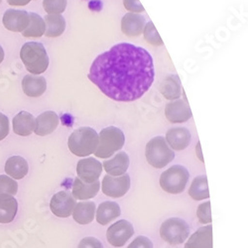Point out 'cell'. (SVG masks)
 <instances>
[{
	"label": "cell",
	"instance_id": "obj_1",
	"mask_svg": "<svg viewBox=\"0 0 248 248\" xmlns=\"http://www.w3.org/2000/svg\"><path fill=\"white\" fill-rule=\"evenodd\" d=\"M155 78L152 56L139 46L120 43L98 55L89 78L108 97L121 102L139 99L151 88Z\"/></svg>",
	"mask_w": 248,
	"mask_h": 248
},
{
	"label": "cell",
	"instance_id": "obj_2",
	"mask_svg": "<svg viewBox=\"0 0 248 248\" xmlns=\"http://www.w3.org/2000/svg\"><path fill=\"white\" fill-rule=\"evenodd\" d=\"M21 58L26 70L31 75L43 74L49 67V57L43 44L38 42L25 43L20 50Z\"/></svg>",
	"mask_w": 248,
	"mask_h": 248
},
{
	"label": "cell",
	"instance_id": "obj_3",
	"mask_svg": "<svg viewBox=\"0 0 248 248\" xmlns=\"http://www.w3.org/2000/svg\"><path fill=\"white\" fill-rule=\"evenodd\" d=\"M98 144V134L89 126L75 130L68 139L70 151L78 157H87L93 154Z\"/></svg>",
	"mask_w": 248,
	"mask_h": 248
},
{
	"label": "cell",
	"instance_id": "obj_4",
	"mask_svg": "<svg viewBox=\"0 0 248 248\" xmlns=\"http://www.w3.org/2000/svg\"><path fill=\"white\" fill-rule=\"evenodd\" d=\"M125 143V136L121 129L115 126L103 128L98 134V144L93 153L97 158L108 159L121 150Z\"/></svg>",
	"mask_w": 248,
	"mask_h": 248
},
{
	"label": "cell",
	"instance_id": "obj_5",
	"mask_svg": "<svg viewBox=\"0 0 248 248\" xmlns=\"http://www.w3.org/2000/svg\"><path fill=\"white\" fill-rule=\"evenodd\" d=\"M145 156L148 164L156 169L164 168L175 159L174 151L163 136L154 137L146 144Z\"/></svg>",
	"mask_w": 248,
	"mask_h": 248
},
{
	"label": "cell",
	"instance_id": "obj_6",
	"mask_svg": "<svg viewBox=\"0 0 248 248\" xmlns=\"http://www.w3.org/2000/svg\"><path fill=\"white\" fill-rule=\"evenodd\" d=\"M189 179L190 173L187 168L181 166V165H174L162 173L160 177V186L162 190L168 194L179 195L186 189Z\"/></svg>",
	"mask_w": 248,
	"mask_h": 248
},
{
	"label": "cell",
	"instance_id": "obj_7",
	"mask_svg": "<svg viewBox=\"0 0 248 248\" xmlns=\"http://www.w3.org/2000/svg\"><path fill=\"white\" fill-rule=\"evenodd\" d=\"M190 235V226L184 219L171 217L165 220L160 227L161 238L171 245L184 243Z\"/></svg>",
	"mask_w": 248,
	"mask_h": 248
},
{
	"label": "cell",
	"instance_id": "obj_8",
	"mask_svg": "<svg viewBox=\"0 0 248 248\" xmlns=\"http://www.w3.org/2000/svg\"><path fill=\"white\" fill-rule=\"evenodd\" d=\"M130 177L128 174H124L119 177L107 175L103 177L101 183L102 193L110 198H121L125 196L130 189Z\"/></svg>",
	"mask_w": 248,
	"mask_h": 248
},
{
	"label": "cell",
	"instance_id": "obj_9",
	"mask_svg": "<svg viewBox=\"0 0 248 248\" xmlns=\"http://www.w3.org/2000/svg\"><path fill=\"white\" fill-rule=\"evenodd\" d=\"M134 227L125 219H120L111 224L107 232V238L109 244L114 247H122L133 236Z\"/></svg>",
	"mask_w": 248,
	"mask_h": 248
},
{
	"label": "cell",
	"instance_id": "obj_10",
	"mask_svg": "<svg viewBox=\"0 0 248 248\" xmlns=\"http://www.w3.org/2000/svg\"><path fill=\"white\" fill-rule=\"evenodd\" d=\"M76 203V199L73 197L72 193L61 191L52 197L50 209L56 217L67 218L73 214Z\"/></svg>",
	"mask_w": 248,
	"mask_h": 248
},
{
	"label": "cell",
	"instance_id": "obj_11",
	"mask_svg": "<svg viewBox=\"0 0 248 248\" xmlns=\"http://www.w3.org/2000/svg\"><path fill=\"white\" fill-rule=\"evenodd\" d=\"M102 173V165L94 158L89 157L81 159L77 165L78 178L87 184L94 183L99 179Z\"/></svg>",
	"mask_w": 248,
	"mask_h": 248
},
{
	"label": "cell",
	"instance_id": "obj_12",
	"mask_svg": "<svg viewBox=\"0 0 248 248\" xmlns=\"http://www.w3.org/2000/svg\"><path fill=\"white\" fill-rule=\"evenodd\" d=\"M165 115L171 123H183L192 117V110L186 99L170 101L165 108Z\"/></svg>",
	"mask_w": 248,
	"mask_h": 248
},
{
	"label": "cell",
	"instance_id": "obj_13",
	"mask_svg": "<svg viewBox=\"0 0 248 248\" xmlns=\"http://www.w3.org/2000/svg\"><path fill=\"white\" fill-rule=\"evenodd\" d=\"M4 27L11 32H23L29 24V13L25 10L8 9L3 14Z\"/></svg>",
	"mask_w": 248,
	"mask_h": 248
},
{
	"label": "cell",
	"instance_id": "obj_14",
	"mask_svg": "<svg viewBox=\"0 0 248 248\" xmlns=\"http://www.w3.org/2000/svg\"><path fill=\"white\" fill-rule=\"evenodd\" d=\"M146 25V19L137 13H127L121 19V30L128 37H137L143 33Z\"/></svg>",
	"mask_w": 248,
	"mask_h": 248
},
{
	"label": "cell",
	"instance_id": "obj_15",
	"mask_svg": "<svg viewBox=\"0 0 248 248\" xmlns=\"http://www.w3.org/2000/svg\"><path fill=\"white\" fill-rule=\"evenodd\" d=\"M166 142L172 150L182 151L187 148L192 141V135L186 127L171 128L166 133Z\"/></svg>",
	"mask_w": 248,
	"mask_h": 248
},
{
	"label": "cell",
	"instance_id": "obj_16",
	"mask_svg": "<svg viewBox=\"0 0 248 248\" xmlns=\"http://www.w3.org/2000/svg\"><path fill=\"white\" fill-rule=\"evenodd\" d=\"M35 134L38 136H46L57 129L60 118L56 112L49 110L41 113L35 118Z\"/></svg>",
	"mask_w": 248,
	"mask_h": 248
},
{
	"label": "cell",
	"instance_id": "obj_17",
	"mask_svg": "<svg viewBox=\"0 0 248 248\" xmlns=\"http://www.w3.org/2000/svg\"><path fill=\"white\" fill-rule=\"evenodd\" d=\"M129 167V157L126 152H119L113 158L107 160L102 164V169H105L108 175L119 177L126 174Z\"/></svg>",
	"mask_w": 248,
	"mask_h": 248
},
{
	"label": "cell",
	"instance_id": "obj_18",
	"mask_svg": "<svg viewBox=\"0 0 248 248\" xmlns=\"http://www.w3.org/2000/svg\"><path fill=\"white\" fill-rule=\"evenodd\" d=\"M184 248H213V225L208 224L199 229L186 242Z\"/></svg>",
	"mask_w": 248,
	"mask_h": 248
},
{
	"label": "cell",
	"instance_id": "obj_19",
	"mask_svg": "<svg viewBox=\"0 0 248 248\" xmlns=\"http://www.w3.org/2000/svg\"><path fill=\"white\" fill-rule=\"evenodd\" d=\"M22 89L26 95L30 97H39L43 95L47 90L46 78L42 76L27 75L23 78Z\"/></svg>",
	"mask_w": 248,
	"mask_h": 248
},
{
	"label": "cell",
	"instance_id": "obj_20",
	"mask_svg": "<svg viewBox=\"0 0 248 248\" xmlns=\"http://www.w3.org/2000/svg\"><path fill=\"white\" fill-rule=\"evenodd\" d=\"M35 123V117L31 113L27 111H20L12 120L13 131L19 136H29L34 132Z\"/></svg>",
	"mask_w": 248,
	"mask_h": 248
},
{
	"label": "cell",
	"instance_id": "obj_21",
	"mask_svg": "<svg viewBox=\"0 0 248 248\" xmlns=\"http://www.w3.org/2000/svg\"><path fill=\"white\" fill-rule=\"evenodd\" d=\"M100 189L99 180L92 184H87L80 181L78 178H76L73 184L72 195L75 199L79 201H87L94 198Z\"/></svg>",
	"mask_w": 248,
	"mask_h": 248
},
{
	"label": "cell",
	"instance_id": "obj_22",
	"mask_svg": "<svg viewBox=\"0 0 248 248\" xmlns=\"http://www.w3.org/2000/svg\"><path fill=\"white\" fill-rule=\"evenodd\" d=\"M96 206L93 202H79L76 203L73 217L80 225H87L93 221Z\"/></svg>",
	"mask_w": 248,
	"mask_h": 248
},
{
	"label": "cell",
	"instance_id": "obj_23",
	"mask_svg": "<svg viewBox=\"0 0 248 248\" xmlns=\"http://www.w3.org/2000/svg\"><path fill=\"white\" fill-rule=\"evenodd\" d=\"M160 93L168 100L179 99L183 93L179 76L173 74L165 78L160 85Z\"/></svg>",
	"mask_w": 248,
	"mask_h": 248
},
{
	"label": "cell",
	"instance_id": "obj_24",
	"mask_svg": "<svg viewBox=\"0 0 248 248\" xmlns=\"http://www.w3.org/2000/svg\"><path fill=\"white\" fill-rule=\"evenodd\" d=\"M4 170L13 180H22L29 171L27 161L21 156H12L7 159Z\"/></svg>",
	"mask_w": 248,
	"mask_h": 248
},
{
	"label": "cell",
	"instance_id": "obj_25",
	"mask_svg": "<svg viewBox=\"0 0 248 248\" xmlns=\"http://www.w3.org/2000/svg\"><path fill=\"white\" fill-rule=\"evenodd\" d=\"M121 214L120 206L114 202H101L96 210V221L101 225H107L116 219Z\"/></svg>",
	"mask_w": 248,
	"mask_h": 248
},
{
	"label": "cell",
	"instance_id": "obj_26",
	"mask_svg": "<svg viewBox=\"0 0 248 248\" xmlns=\"http://www.w3.org/2000/svg\"><path fill=\"white\" fill-rule=\"evenodd\" d=\"M18 211V202L13 196L0 195V223H10Z\"/></svg>",
	"mask_w": 248,
	"mask_h": 248
},
{
	"label": "cell",
	"instance_id": "obj_27",
	"mask_svg": "<svg viewBox=\"0 0 248 248\" xmlns=\"http://www.w3.org/2000/svg\"><path fill=\"white\" fill-rule=\"evenodd\" d=\"M45 34L46 37L56 38L61 36L65 32L66 29V20L62 15L58 14H48L45 19Z\"/></svg>",
	"mask_w": 248,
	"mask_h": 248
},
{
	"label": "cell",
	"instance_id": "obj_28",
	"mask_svg": "<svg viewBox=\"0 0 248 248\" xmlns=\"http://www.w3.org/2000/svg\"><path fill=\"white\" fill-rule=\"evenodd\" d=\"M189 196L194 201H202L210 198V191L206 176H199L194 179L189 189Z\"/></svg>",
	"mask_w": 248,
	"mask_h": 248
},
{
	"label": "cell",
	"instance_id": "obj_29",
	"mask_svg": "<svg viewBox=\"0 0 248 248\" xmlns=\"http://www.w3.org/2000/svg\"><path fill=\"white\" fill-rule=\"evenodd\" d=\"M45 21L44 19L37 13H29V24L27 28L21 32L26 38H40L45 34Z\"/></svg>",
	"mask_w": 248,
	"mask_h": 248
},
{
	"label": "cell",
	"instance_id": "obj_30",
	"mask_svg": "<svg viewBox=\"0 0 248 248\" xmlns=\"http://www.w3.org/2000/svg\"><path fill=\"white\" fill-rule=\"evenodd\" d=\"M143 35H144V39H145L147 42L152 46L157 47V46H162L164 44L162 38L160 37L153 22H151V21H149L145 25V27H144Z\"/></svg>",
	"mask_w": 248,
	"mask_h": 248
},
{
	"label": "cell",
	"instance_id": "obj_31",
	"mask_svg": "<svg viewBox=\"0 0 248 248\" xmlns=\"http://www.w3.org/2000/svg\"><path fill=\"white\" fill-rule=\"evenodd\" d=\"M18 191V184L6 175H0V195L15 196Z\"/></svg>",
	"mask_w": 248,
	"mask_h": 248
},
{
	"label": "cell",
	"instance_id": "obj_32",
	"mask_svg": "<svg viewBox=\"0 0 248 248\" xmlns=\"http://www.w3.org/2000/svg\"><path fill=\"white\" fill-rule=\"evenodd\" d=\"M67 2L68 0H43V7L50 15H61L66 10Z\"/></svg>",
	"mask_w": 248,
	"mask_h": 248
},
{
	"label": "cell",
	"instance_id": "obj_33",
	"mask_svg": "<svg viewBox=\"0 0 248 248\" xmlns=\"http://www.w3.org/2000/svg\"><path fill=\"white\" fill-rule=\"evenodd\" d=\"M197 217L201 223L202 224H211L212 219V209H211V202H205L198 206Z\"/></svg>",
	"mask_w": 248,
	"mask_h": 248
},
{
	"label": "cell",
	"instance_id": "obj_34",
	"mask_svg": "<svg viewBox=\"0 0 248 248\" xmlns=\"http://www.w3.org/2000/svg\"><path fill=\"white\" fill-rule=\"evenodd\" d=\"M78 248H103V245L97 238L88 236L79 241Z\"/></svg>",
	"mask_w": 248,
	"mask_h": 248
},
{
	"label": "cell",
	"instance_id": "obj_35",
	"mask_svg": "<svg viewBox=\"0 0 248 248\" xmlns=\"http://www.w3.org/2000/svg\"><path fill=\"white\" fill-rule=\"evenodd\" d=\"M127 248H154L152 241L146 236L136 237Z\"/></svg>",
	"mask_w": 248,
	"mask_h": 248
},
{
	"label": "cell",
	"instance_id": "obj_36",
	"mask_svg": "<svg viewBox=\"0 0 248 248\" xmlns=\"http://www.w3.org/2000/svg\"><path fill=\"white\" fill-rule=\"evenodd\" d=\"M123 5L126 10L130 11L131 13H141L145 11L143 5L139 0H123Z\"/></svg>",
	"mask_w": 248,
	"mask_h": 248
},
{
	"label": "cell",
	"instance_id": "obj_37",
	"mask_svg": "<svg viewBox=\"0 0 248 248\" xmlns=\"http://www.w3.org/2000/svg\"><path fill=\"white\" fill-rule=\"evenodd\" d=\"M9 119L3 113H0V141L5 139L9 134Z\"/></svg>",
	"mask_w": 248,
	"mask_h": 248
},
{
	"label": "cell",
	"instance_id": "obj_38",
	"mask_svg": "<svg viewBox=\"0 0 248 248\" xmlns=\"http://www.w3.org/2000/svg\"><path fill=\"white\" fill-rule=\"evenodd\" d=\"M31 0H7V3L12 6H25Z\"/></svg>",
	"mask_w": 248,
	"mask_h": 248
},
{
	"label": "cell",
	"instance_id": "obj_39",
	"mask_svg": "<svg viewBox=\"0 0 248 248\" xmlns=\"http://www.w3.org/2000/svg\"><path fill=\"white\" fill-rule=\"evenodd\" d=\"M196 151H197V154H198V157L200 158V160L203 163V158H202V149H201V143L198 142V145L196 147Z\"/></svg>",
	"mask_w": 248,
	"mask_h": 248
},
{
	"label": "cell",
	"instance_id": "obj_40",
	"mask_svg": "<svg viewBox=\"0 0 248 248\" xmlns=\"http://www.w3.org/2000/svg\"><path fill=\"white\" fill-rule=\"evenodd\" d=\"M3 60H4V51H3L2 47L0 46V64L2 63Z\"/></svg>",
	"mask_w": 248,
	"mask_h": 248
},
{
	"label": "cell",
	"instance_id": "obj_41",
	"mask_svg": "<svg viewBox=\"0 0 248 248\" xmlns=\"http://www.w3.org/2000/svg\"><path fill=\"white\" fill-rule=\"evenodd\" d=\"M1 1H2V0H0V3H1Z\"/></svg>",
	"mask_w": 248,
	"mask_h": 248
}]
</instances>
